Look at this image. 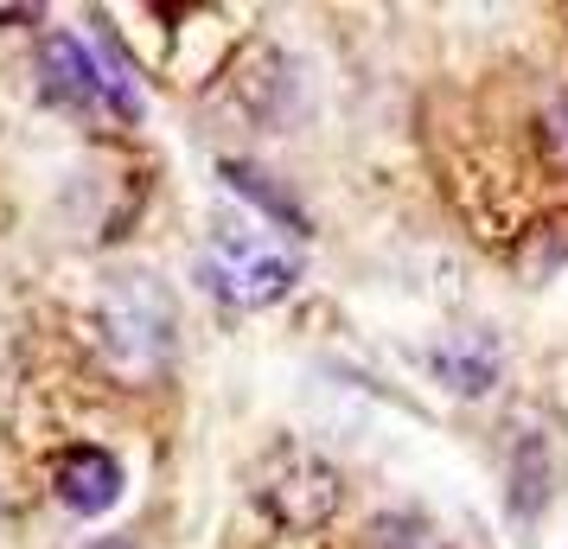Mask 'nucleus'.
<instances>
[{
  "instance_id": "obj_1",
  "label": "nucleus",
  "mask_w": 568,
  "mask_h": 549,
  "mask_svg": "<svg viewBox=\"0 0 568 549\" xmlns=\"http://www.w3.org/2000/svg\"><path fill=\"white\" fill-rule=\"evenodd\" d=\"M173 339H180V314L154 275H115L97 294V358L115 384H154L173 365Z\"/></svg>"
},
{
  "instance_id": "obj_2",
  "label": "nucleus",
  "mask_w": 568,
  "mask_h": 549,
  "mask_svg": "<svg viewBox=\"0 0 568 549\" xmlns=\"http://www.w3.org/2000/svg\"><path fill=\"white\" fill-rule=\"evenodd\" d=\"M205 282L224 294V301H236V307H275V301L294 294L301 262H294V250L268 243L256 224L217 217L211 236H205Z\"/></svg>"
},
{
  "instance_id": "obj_3",
  "label": "nucleus",
  "mask_w": 568,
  "mask_h": 549,
  "mask_svg": "<svg viewBox=\"0 0 568 549\" xmlns=\"http://www.w3.org/2000/svg\"><path fill=\"white\" fill-rule=\"evenodd\" d=\"M256 498L282 530H301V537H307V530H320V523L338 518L345 479H338V467H326L320 454H307V447H282V454L262 467Z\"/></svg>"
},
{
  "instance_id": "obj_4",
  "label": "nucleus",
  "mask_w": 568,
  "mask_h": 549,
  "mask_svg": "<svg viewBox=\"0 0 568 549\" xmlns=\"http://www.w3.org/2000/svg\"><path fill=\"white\" fill-rule=\"evenodd\" d=\"M52 492L64 511H78V518H103L109 505L122 498V460L109 454V447H58L52 454Z\"/></svg>"
},
{
  "instance_id": "obj_5",
  "label": "nucleus",
  "mask_w": 568,
  "mask_h": 549,
  "mask_svg": "<svg viewBox=\"0 0 568 549\" xmlns=\"http://www.w3.org/2000/svg\"><path fill=\"white\" fill-rule=\"evenodd\" d=\"M537 409H517L511 441H505V498L517 518H537L556 492V447H549V435H537Z\"/></svg>"
},
{
  "instance_id": "obj_6",
  "label": "nucleus",
  "mask_w": 568,
  "mask_h": 549,
  "mask_svg": "<svg viewBox=\"0 0 568 549\" xmlns=\"http://www.w3.org/2000/svg\"><path fill=\"white\" fill-rule=\"evenodd\" d=\"M39 96L52 109H103V64L83 52L71 32H52L39 52Z\"/></svg>"
},
{
  "instance_id": "obj_7",
  "label": "nucleus",
  "mask_w": 568,
  "mask_h": 549,
  "mask_svg": "<svg viewBox=\"0 0 568 549\" xmlns=\"http://www.w3.org/2000/svg\"><path fill=\"white\" fill-rule=\"evenodd\" d=\"M428 365H435V377L447 390L486 396L491 384H498V370H505V345L491 339V333H479V326H460V333H447V339L428 352Z\"/></svg>"
},
{
  "instance_id": "obj_8",
  "label": "nucleus",
  "mask_w": 568,
  "mask_h": 549,
  "mask_svg": "<svg viewBox=\"0 0 568 549\" xmlns=\"http://www.w3.org/2000/svg\"><path fill=\"white\" fill-rule=\"evenodd\" d=\"M224 180H231V192H236V199H250L256 211H268L275 224H287V231H307V211L294 205V199H287L282 185H275L268 173H262V166H243V160H224Z\"/></svg>"
},
{
  "instance_id": "obj_9",
  "label": "nucleus",
  "mask_w": 568,
  "mask_h": 549,
  "mask_svg": "<svg viewBox=\"0 0 568 549\" xmlns=\"http://www.w3.org/2000/svg\"><path fill=\"white\" fill-rule=\"evenodd\" d=\"M364 549H447V537H440L428 518L389 511V518H377L371 530H364Z\"/></svg>"
},
{
  "instance_id": "obj_10",
  "label": "nucleus",
  "mask_w": 568,
  "mask_h": 549,
  "mask_svg": "<svg viewBox=\"0 0 568 549\" xmlns=\"http://www.w3.org/2000/svg\"><path fill=\"white\" fill-rule=\"evenodd\" d=\"M537 148H542V166L568 173V90L542 103V115H537Z\"/></svg>"
},
{
  "instance_id": "obj_11",
  "label": "nucleus",
  "mask_w": 568,
  "mask_h": 549,
  "mask_svg": "<svg viewBox=\"0 0 568 549\" xmlns=\"http://www.w3.org/2000/svg\"><path fill=\"white\" fill-rule=\"evenodd\" d=\"M97 549H134L129 537H109V543H97Z\"/></svg>"
}]
</instances>
